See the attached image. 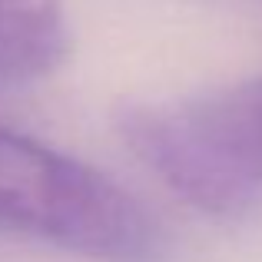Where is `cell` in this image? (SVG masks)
<instances>
[{
    "mask_svg": "<svg viewBox=\"0 0 262 262\" xmlns=\"http://www.w3.org/2000/svg\"><path fill=\"white\" fill-rule=\"evenodd\" d=\"M116 129L136 160L199 212L243 219L262 209V77L129 103Z\"/></svg>",
    "mask_w": 262,
    "mask_h": 262,
    "instance_id": "6da1fadb",
    "label": "cell"
},
{
    "mask_svg": "<svg viewBox=\"0 0 262 262\" xmlns=\"http://www.w3.org/2000/svg\"><path fill=\"white\" fill-rule=\"evenodd\" d=\"M0 229L96 262H149L156 223L90 163L0 126Z\"/></svg>",
    "mask_w": 262,
    "mask_h": 262,
    "instance_id": "7a4b0ae2",
    "label": "cell"
},
{
    "mask_svg": "<svg viewBox=\"0 0 262 262\" xmlns=\"http://www.w3.org/2000/svg\"><path fill=\"white\" fill-rule=\"evenodd\" d=\"M70 50L63 0H0V86L43 80Z\"/></svg>",
    "mask_w": 262,
    "mask_h": 262,
    "instance_id": "3957f363",
    "label": "cell"
}]
</instances>
